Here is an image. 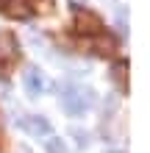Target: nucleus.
<instances>
[{"label": "nucleus", "mask_w": 150, "mask_h": 153, "mask_svg": "<svg viewBox=\"0 0 150 153\" xmlns=\"http://www.w3.org/2000/svg\"><path fill=\"white\" fill-rule=\"evenodd\" d=\"M72 25H75L78 33H83V36H92V33H100L103 31V20L95 11H83V8H78Z\"/></svg>", "instance_id": "1"}, {"label": "nucleus", "mask_w": 150, "mask_h": 153, "mask_svg": "<svg viewBox=\"0 0 150 153\" xmlns=\"http://www.w3.org/2000/svg\"><path fill=\"white\" fill-rule=\"evenodd\" d=\"M0 11L8 20H28L31 17V3L28 0H3L0 3Z\"/></svg>", "instance_id": "2"}, {"label": "nucleus", "mask_w": 150, "mask_h": 153, "mask_svg": "<svg viewBox=\"0 0 150 153\" xmlns=\"http://www.w3.org/2000/svg\"><path fill=\"white\" fill-rule=\"evenodd\" d=\"M45 86H50V81L42 75V70H39V67H28V70H25V89H28V95H31V97H36Z\"/></svg>", "instance_id": "3"}, {"label": "nucleus", "mask_w": 150, "mask_h": 153, "mask_svg": "<svg viewBox=\"0 0 150 153\" xmlns=\"http://www.w3.org/2000/svg\"><path fill=\"white\" fill-rule=\"evenodd\" d=\"M117 39L114 36H98L92 45H89V50L95 53V56H103V59H114V53H117Z\"/></svg>", "instance_id": "4"}, {"label": "nucleus", "mask_w": 150, "mask_h": 153, "mask_svg": "<svg viewBox=\"0 0 150 153\" xmlns=\"http://www.w3.org/2000/svg\"><path fill=\"white\" fill-rule=\"evenodd\" d=\"M20 128H25L28 134H36V137H45L50 131V123L45 117H20Z\"/></svg>", "instance_id": "5"}, {"label": "nucleus", "mask_w": 150, "mask_h": 153, "mask_svg": "<svg viewBox=\"0 0 150 153\" xmlns=\"http://www.w3.org/2000/svg\"><path fill=\"white\" fill-rule=\"evenodd\" d=\"M17 56V42H14V36L8 31H0V59L3 61H11Z\"/></svg>", "instance_id": "6"}, {"label": "nucleus", "mask_w": 150, "mask_h": 153, "mask_svg": "<svg viewBox=\"0 0 150 153\" xmlns=\"http://www.w3.org/2000/svg\"><path fill=\"white\" fill-rule=\"evenodd\" d=\"M111 75H114V81H117V86L125 92V89H128V78H131V64H128V61H117L114 70H111Z\"/></svg>", "instance_id": "7"}, {"label": "nucleus", "mask_w": 150, "mask_h": 153, "mask_svg": "<svg viewBox=\"0 0 150 153\" xmlns=\"http://www.w3.org/2000/svg\"><path fill=\"white\" fill-rule=\"evenodd\" d=\"M31 3V11L36 14H50L53 11V0H28Z\"/></svg>", "instance_id": "8"}, {"label": "nucleus", "mask_w": 150, "mask_h": 153, "mask_svg": "<svg viewBox=\"0 0 150 153\" xmlns=\"http://www.w3.org/2000/svg\"><path fill=\"white\" fill-rule=\"evenodd\" d=\"M47 153H67V145H64L61 139L50 137V139H47Z\"/></svg>", "instance_id": "9"}, {"label": "nucleus", "mask_w": 150, "mask_h": 153, "mask_svg": "<svg viewBox=\"0 0 150 153\" xmlns=\"http://www.w3.org/2000/svg\"><path fill=\"white\" fill-rule=\"evenodd\" d=\"M72 137L78 139V145H86V142H89V137H86V134H83L81 128H75V131H72Z\"/></svg>", "instance_id": "10"}, {"label": "nucleus", "mask_w": 150, "mask_h": 153, "mask_svg": "<svg viewBox=\"0 0 150 153\" xmlns=\"http://www.w3.org/2000/svg\"><path fill=\"white\" fill-rule=\"evenodd\" d=\"M8 73H11V64L0 59V78H8Z\"/></svg>", "instance_id": "11"}]
</instances>
